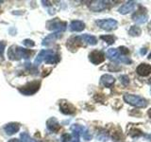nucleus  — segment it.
I'll list each match as a JSON object with an SVG mask.
<instances>
[{
  "instance_id": "obj_28",
  "label": "nucleus",
  "mask_w": 151,
  "mask_h": 142,
  "mask_svg": "<svg viewBox=\"0 0 151 142\" xmlns=\"http://www.w3.org/2000/svg\"><path fill=\"white\" fill-rule=\"evenodd\" d=\"M129 135L132 136V137H135V136H140L143 134H142V132L138 129H132L130 132H129Z\"/></svg>"
},
{
  "instance_id": "obj_20",
  "label": "nucleus",
  "mask_w": 151,
  "mask_h": 142,
  "mask_svg": "<svg viewBox=\"0 0 151 142\" xmlns=\"http://www.w3.org/2000/svg\"><path fill=\"white\" fill-rule=\"evenodd\" d=\"M79 38H80V40H83L85 43H87L88 45L94 46V45L97 44V39L94 36L91 35V34H83Z\"/></svg>"
},
{
  "instance_id": "obj_8",
  "label": "nucleus",
  "mask_w": 151,
  "mask_h": 142,
  "mask_svg": "<svg viewBox=\"0 0 151 142\" xmlns=\"http://www.w3.org/2000/svg\"><path fill=\"white\" fill-rule=\"evenodd\" d=\"M108 1H101V0H96V1H92L89 5V9L92 12H101L103 9H107Z\"/></svg>"
},
{
  "instance_id": "obj_30",
  "label": "nucleus",
  "mask_w": 151,
  "mask_h": 142,
  "mask_svg": "<svg viewBox=\"0 0 151 142\" xmlns=\"http://www.w3.org/2000/svg\"><path fill=\"white\" fill-rule=\"evenodd\" d=\"M24 45H25L27 47H33L35 46V42H33L32 40L30 39H26V40H24Z\"/></svg>"
},
{
  "instance_id": "obj_21",
  "label": "nucleus",
  "mask_w": 151,
  "mask_h": 142,
  "mask_svg": "<svg viewBox=\"0 0 151 142\" xmlns=\"http://www.w3.org/2000/svg\"><path fill=\"white\" fill-rule=\"evenodd\" d=\"M60 61V56L58 54H55L54 52L52 54L48 55L46 57V58L45 59V62L47 64H57L58 62Z\"/></svg>"
},
{
  "instance_id": "obj_27",
  "label": "nucleus",
  "mask_w": 151,
  "mask_h": 142,
  "mask_svg": "<svg viewBox=\"0 0 151 142\" xmlns=\"http://www.w3.org/2000/svg\"><path fill=\"white\" fill-rule=\"evenodd\" d=\"M82 137L85 140H91L92 139V135H91V133H90V131L88 129L84 130L83 134H82Z\"/></svg>"
},
{
  "instance_id": "obj_35",
  "label": "nucleus",
  "mask_w": 151,
  "mask_h": 142,
  "mask_svg": "<svg viewBox=\"0 0 151 142\" xmlns=\"http://www.w3.org/2000/svg\"><path fill=\"white\" fill-rule=\"evenodd\" d=\"M145 138L147 139L148 141H151V134L150 135H145Z\"/></svg>"
},
{
  "instance_id": "obj_37",
  "label": "nucleus",
  "mask_w": 151,
  "mask_h": 142,
  "mask_svg": "<svg viewBox=\"0 0 151 142\" xmlns=\"http://www.w3.org/2000/svg\"><path fill=\"white\" fill-rule=\"evenodd\" d=\"M148 59H149V60H151V52H150V54L148 55Z\"/></svg>"
},
{
  "instance_id": "obj_1",
  "label": "nucleus",
  "mask_w": 151,
  "mask_h": 142,
  "mask_svg": "<svg viewBox=\"0 0 151 142\" xmlns=\"http://www.w3.org/2000/svg\"><path fill=\"white\" fill-rule=\"evenodd\" d=\"M31 54H32V51L28 50V49H25L24 47H20L17 46H9V49L8 50L9 59L12 60V61L21 60L22 58L27 60L30 58Z\"/></svg>"
},
{
  "instance_id": "obj_33",
  "label": "nucleus",
  "mask_w": 151,
  "mask_h": 142,
  "mask_svg": "<svg viewBox=\"0 0 151 142\" xmlns=\"http://www.w3.org/2000/svg\"><path fill=\"white\" fill-rule=\"evenodd\" d=\"M8 142H23L22 140H19L17 138H13V139H11V140H9Z\"/></svg>"
},
{
  "instance_id": "obj_36",
  "label": "nucleus",
  "mask_w": 151,
  "mask_h": 142,
  "mask_svg": "<svg viewBox=\"0 0 151 142\" xmlns=\"http://www.w3.org/2000/svg\"><path fill=\"white\" fill-rule=\"evenodd\" d=\"M148 116H149V117H150V120H151V109H149V110H148Z\"/></svg>"
},
{
  "instance_id": "obj_19",
  "label": "nucleus",
  "mask_w": 151,
  "mask_h": 142,
  "mask_svg": "<svg viewBox=\"0 0 151 142\" xmlns=\"http://www.w3.org/2000/svg\"><path fill=\"white\" fill-rule=\"evenodd\" d=\"M70 30L71 31H82L84 28H85V24L82 21H79V20H75L73 22H71L70 24Z\"/></svg>"
},
{
  "instance_id": "obj_40",
  "label": "nucleus",
  "mask_w": 151,
  "mask_h": 142,
  "mask_svg": "<svg viewBox=\"0 0 151 142\" xmlns=\"http://www.w3.org/2000/svg\"><path fill=\"white\" fill-rule=\"evenodd\" d=\"M150 83H151V80H150Z\"/></svg>"
},
{
  "instance_id": "obj_13",
  "label": "nucleus",
  "mask_w": 151,
  "mask_h": 142,
  "mask_svg": "<svg viewBox=\"0 0 151 142\" xmlns=\"http://www.w3.org/2000/svg\"><path fill=\"white\" fill-rule=\"evenodd\" d=\"M135 6H136L135 1H127L126 4H124L123 6H121L119 8L118 12H119L121 14H127L133 11L135 9Z\"/></svg>"
},
{
  "instance_id": "obj_34",
  "label": "nucleus",
  "mask_w": 151,
  "mask_h": 142,
  "mask_svg": "<svg viewBox=\"0 0 151 142\" xmlns=\"http://www.w3.org/2000/svg\"><path fill=\"white\" fill-rule=\"evenodd\" d=\"M140 53H141V55H145L146 53V49H142V50L140 51Z\"/></svg>"
},
{
  "instance_id": "obj_39",
  "label": "nucleus",
  "mask_w": 151,
  "mask_h": 142,
  "mask_svg": "<svg viewBox=\"0 0 151 142\" xmlns=\"http://www.w3.org/2000/svg\"><path fill=\"white\" fill-rule=\"evenodd\" d=\"M31 142H37V141H35V140H33V139H32V140H31Z\"/></svg>"
},
{
  "instance_id": "obj_15",
  "label": "nucleus",
  "mask_w": 151,
  "mask_h": 142,
  "mask_svg": "<svg viewBox=\"0 0 151 142\" xmlns=\"http://www.w3.org/2000/svg\"><path fill=\"white\" fill-rule=\"evenodd\" d=\"M53 53V50L51 49H42L40 51V53L37 55V57L35 58V61H34V64L37 66L39 65L42 61H45V59L46 58L47 56L50 55Z\"/></svg>"
},
{
  "instance_id": "obj_6",
  "label": "nucleus",
  "mask_w": 151,
  "mask_h": 142,
  "mask_svg": "<svg viewBox=\"0 0 151 142\" xmlns=\"http://www.w3.org/2000/svg\"><path fill=\"white\" fill-rule=\"evenodd\" d=\"M96 25L102 28L104 30H107V31H110V30H116L117 26H118V23L116 20L114 19H101V20H97L96 22Z\"/></svg>"
},
{
  "instance_id": "obj_5",
  "label": "nucleus",
  "mask_w": 151,
  "mask_h": 142,
  "mask_svg": "<svg viewBox=\"0 0 151 142\" xmlns=\"http://www.w3.org/2000/svg\"><path fill=\"white\" fill-rule=\"evenodd\" d=\"M67 23L60 21L59 19H52L51 21L46 23V28L49 30H56V32H63L66 30Z\"/></svg>"
},
{
  "instance_id": "obj_38",
  "label": "nucleus",
  "mask_w": 151,
  "mask_h": 142,
  "mask_svg": "<svg viewBox=\"0 0 151 142\" xmlns=\"http://www.w3.org/2000/svg\"><path fill=\"white\" fill-rule=\"evenodd\" d=\"M73 142H79L78 140H75V141H73Z\"/></svg>"
},
{
  "instance_id": "obj_24",
  "label": "nucleus",
  "mask_w": 151,
  "mask_h": 142,
  "mask_svg": "<svg viewBox=\"0 0 151 142\" xmlns=\"http://www.w3.org/2000/svg\"><path fill=\"white\" fill-rule=\"evenodd\" d=\"M100 39L105 41L108 45H112L115 42V37L113 35H102L100 36Z\"/></svg>"
},
{
  "instance_id": "obj_3",
  "label": "nucleus",
  "mask_w": 151,
  "mask_h": 142,
  "mask_svg": "<svg viewBox=\"0 0 151 142\" xmlns=\"http://www.w3.org/2000/svg\"><path fill=\"white\" fill-rule=\"evenodd\" d=\"M107 57L111 61H113V62H118V63H122V64H131V60L129 58V57L123 56L122 54L119 53V51H118L116 49H108Z\"/></svg>"
},
{
  "instance_id": "obj_4",
  "label": "nucleus",
  "mask_w": 151,
  "mask_h": 142,
  "mask_svg": "<svg viewBox=\"0 0 151 142\" xmlns=\"http://www.w3.org/2000/svg\"><path fill=\"white\" fill-rule=\"evenodd\" d=\"M41 86V82L40 80H34V82H30L27 83L26 85L20 87L18 90L19 92H21L25 96H31L34 93H36L39 90Z\"/></svg>"
},
{
  "instance_id": "obj_10",
  "label": "nucleus",
  "mask_w": 151,
  "mask_h": 142,
  "mask_svg": "<svg viewBox=\"0 0 151 142\" xmlns=\"http://www.w3.org/2000/svg\"><path fill=\"white\" fill-rule=\"evenodd\" d=\"M63 34H61V32H54V33H51V34L47 35L46 37H45V39L42 40V46H50L51 44H53L55 41H57L60 38H61Z\"/></svg>"
},
{
  "instance_id": "obj_2",
  "label": "nucleus",
  "mask_w": 151,
  "mask_h": 142,
  "mask_svg": "<svg viewBox=\"0 0 151 142\" xmlns=\"http://www.w3.org/2000/svg\"><path fill=\"white\" fill-rule=\"evenodd\" d=\"M124 101L130 104V105L138 108H145L147 105V101L145 99L142 98L137 95H131V94H125L124 95Z\"/></svg>"
},
{
  "instance_id": "obj_7",
  "label": "nucleus",
  "mask_w": 151,
  "mask_h": 142,
  "mask_svg": "<svg viewBox=\"0 0 151 142\" xmlns=\"http://www.w3.org/2000/svg\"><path fill=\"white\" fill-rule=\"evenodd\" d=\"M89 60L93 64H99L105 61V54L102 51L93 50L89 54Z\"/></svg>"
},
{
  "instance_id": "obj_26",
  "label": "nucleus",
  "mask_w": 151,
  "mask_h": 142,
  "mask_svg": "<svg viewBox=\"0 0 151 142\" xmlns=\"http://www.w3.org/2000/svg\"><path fill=\"white\" fill-rule=\"evenodd\" d=\"M117 50L119 51V53L122 54L123 56H126V55H129V50L126 46H120Z\"/></svg>"
},
{
  "instance_id": "obj_22",
  "label": "nucleus",
  "mask_w": 151,
  "mask_h": 142,
  "mask_svg": "<svg viewBox=\"0 0 151 142\" xmlns=\"http://www.w3.org/2000/svg\"><path fill=\"white\" fill-rule=\"evenodd\" d=\"M141 33H142L141 28L139 27H137V26H132L129 28V34L130 36H133V37H135V36H140Z\"/></svg>"
},
{
  "instance_id": "obj_18",
  "label": "nucleus",
  "mask_w": 151,
  "mask_h": 142,
  "mask_svg": "<svg viewBox=\"0 0 151 142\" xmlns=\"http://www.w3.org/2000/svg\"><path fill=\"white\" fill-rule=\"evenodd\" d=\"M85 129H86V128H84L83 126L79 124H73L71 126V130L73 131V136L76 138V140H78L79 136L82 135Z\"/></svg>"
},
{
  "instance_id": "obj_25",
  "label": "nucleus",
  "mask_w": 151,
  "mask_h": 142,
  "mask_svg": "<svg viewBox=\"0 0 151 142\" xmlns=\"http://www.w3.org/2000/svg\"><path fill=\"white\" fill-rule=\"evenodd\" d=\"M20 138L23 142H31L32 138L29 136V135L27 133H22L20 135Z\"/></svg>"
},
{
  "instance_id": "obj_17",
  "label": "nucleus",
  "mask_w": 151,
  "mask_h": 142,
  "mask_svg": "<svg viewBox=\"0 0 151 142\" xmlns=\"http://www.w3.org/2000/svg\"><path fill=\"white\" fill-rule=\"evenodd\" d=\"M114 83H115V79L111 75L105 74L100 78V83L104 85L105 87H111Z\"/></svg>"
},
{
  "instance_id": "obj_14",
  "label": "nucleus",
  "mask_w": 151,
  "mask_h": 142,
  "mask_svg": "<svg viewBox=\"0 0 151 142\" xmlns=\"http://www.w3.org/2000/svg\"><path fill=\"white\" fill-rule=\"evenodd\" d=\"M137 73L142 77H147L151 73V65L148 64H141L137 67Z\"/></svg>"
},
{
  "instance_id": "obj_12",
  "label": "nucleus",
  "mask_w": 151,
  "mask_h": 142,
  "mask_svg": "<svg viewBox=\"0 0 151 142\" xmlns=\"http://www.w3.org/2000/svg\"><path fill=\"white\" fill-rule=\"evenodd\" d=\"M46 127L48 131H50L51 133H57L60 130V123L58 121V120L55 117H50L48 120L46 121Z\"/></svg>"
},
{
  "instance_id": "obj_9",
  "label": "nucleus",
  "mask_w": 151,
  "mask_h": 142,
  "mask_svg": "<svg viewBox=\"0 0 151 142\" xmlns=\"http://www.w3.org/2000/svg\"><path fill=\"white\" fill-rule=\"evenodd\" d=\"M147 19H148L147 14H146L145 12H144V9L142 7L140 8L139 11H137L133 15H132V20L138 24H144L147 21Z\"/></svg>"
},
{
  "instance_id": "obj_32",
  "label": "nucleus",
  "mask_w": 151,
  "mask_h": 142,
  "mask_svg": "<svg viewBox=\"0 0 151 142\" xmlns=\"http://www.w3.org/2000/svg\"><path fill=\"white\" fill-rule=\"evenodd\" d=\"M5 47H6V42L0 41V55H1V56H3L4 50H5Z\"/></svg>"
},
{
  "instance_id": "obj_29",
  "label": "nucleus",
  "mask_w": 151,
  "mask_h": 142,
  "mask_svg": "<svg viewBox=\"0 0 151 142\" xmlns=\"http://www.w3.org/2000/svg\"><path fill=\"white\" fill-rule=\"evenodd\" d=\"M120 82L124 85H127L129 83V79L127 75H122V76H120Z\"/></svg>"
},
{
  "instance_id": "obj_31",
  "label": "nucleus",
  "mask_w": 151,
  "mask_h": 142,
  "mask_svg": "<svg viewBox=\"0 0 151 142\" xmlns=\"http://www.w3.org/2000/svg\"><path fill=\"white\" fill-rule=\"evenodd\" d=\"M72 138V135L69 134H65L61 135V142H68L69 140H71Z\"/></svg>"
},
{
  "instance_id": "obj_23",
  "label": "nucleus",
  "mask_w": 151,
  "mask_h": 142,
  "mask_svg": "<svg viewBox=\"0 0 151 142\" xmlns=\"http://www.w3.org/2000/svg\"><path fill=\"white\" fill-rule=\"evenodd\" d=\"M112 139L115 142H123L124 140V136H123V134L121 131H115L113 132L112 134Z\"/></svg>"
},
{
  "instance_id": "obj_16",
  "label": "nucleus",
  "mask_w": 151,
  "mask_h": 142,
  "mask_svg": "<svg viewBox=\"0 0 151 142\" xmlns=\"http://www.w3.org/2000/svg\"><path fill=\"white\" fill-rule=\"evenodd\" d=\"M20 129V125L16 122H12V123H8V124L4 127V130L6 132V134L9 135H12L16 134V133Z\"/></svg>"
},
{
  "instance_id": "obj_11",
  "label": "nucleus",
  "mask_w": 151,
  "mask_h": 142,
  "mask_svg": "<svg viewBox=\"0 0 151 142\" xmlns=\"http://www.w3.org/2000/svg\"><path fill=\"white\" fill-rule=\"evenodd\" d=\"M60 110L63 114H65V115H73L76 112V108L71 103L67 101H63L60 103Z\"/></svg>"
}]
</instances>
